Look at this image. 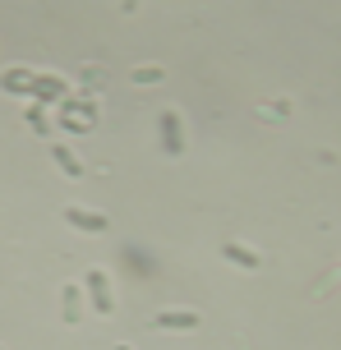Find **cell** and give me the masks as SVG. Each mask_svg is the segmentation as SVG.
<instances>
[{
    "label": "cell",
    "mask_w": 341,
    "mask_h": 350,
    "mask_svg": "<svg viewBox=\"0 0 341 350\" xmlns=\"http://www.w3.org/2000/svg\"><path fill=\"white\" fill-rule=\"evenodd\" d=\"M83 295H88L92 314H107L111 318V309H115V291H111L107 267H88V277H83Z\"/></svg>",
    "instance_id": "1"
},
{
    "label": "cell",
    "mask_w": 341,
    "mask_h": 350,
    "mask_svg": "<svg viewBox=\"0 0 341 350\" xmlns=\"http://www.w3.org/2000/svg\"><path fill=\"white\" fill-rule=\"evenodd\" d=\"M65 221H70L74 230H83V235H102V230H111V221L102 217V212H92V208H65Z\"/></svg>",
    "instance_id": "2"
},
{
    "label": "cell",
    "mask_w": 341,
    "mask_h": 350,
    "mask_svg": "<svg viewBox=\"0 0 341 350\" xmlns=\"http://www.w3.org/2000/svg\"><path fill=\"white\" fill-rule=\"evenodd\" d=\"M157 124H162V152H166V157H180V152H185V134H180V111H162V116H157Z\"/></svg>",
    "instance_id": "3"
},
{
    "label": "cell",
    "mask_w": 341,
    "mask_h": 350,
    "mask_svg": "<svg viewBox=\"0 0 341 350\" xmlns=\"http://www.w3.org/2000/svg\"><path fill=\"white\" fill-rule=\"evenodd\" d=\"M198 323H203V318H198L194 309H171V314L152 318V327H157V332H194Z\"/></svg>",
    "instance_id": "4"
},
{
    "label": "cell",
    "mask_w": 341,
    "mask_h": 350,
    "mask_svg": "<svg viewBox=\"0 0 341 350\" xmlns=\"http://www.w3.org/2000/svg\"><path fill=\"white\" fill-rule=\"evenodd\" d=\"M221 258L235 262V267H245V272H258V267H263V258H258L254 249H245L240 240H221Z\"/></svg>",
    "instance_id": "5"
},
{
    "label": "cell",
    "mask_w": 341,
    "mask_h": 350,
    "mask_svg": "<svg viewBox=\"0 0 341 350\" xmlns=\"http://www.w3.org/2000/svg\"><path fill=\"white\" fill-rule=\"evenodd\" d=\"M51 157H55V166H60L65 175H74V180L83 175V161L74 157V148H65V143H55V148H51Z\"/></svg>",
    "instance_id": "6"
},
{
    "label": "cell",
    "mask_w": 341,
    "mask_h": 350,
    "mask_svg": "<svg viewBox=\"0 0 341 350\" xmlns=\"http://www.w3.org/2000/svg\"><path fill=\"white\" fill-rule=\"evenodd\" d=\"M79 318H83V291H79V286H65V323H79Z\"/></svg>",
    "instance_id": "7"
},
{
    "label": "cell",
    "mask_w": 341,
    "mask_h": 350,
    "mask_svg": "<svg viewBox=\"0 0 341 350\" xmlns=\"http://www.w3.org/2000/svg\"><path fill=\"white\" fill-rule=\"evenodd\" d=\"M125 262H134V267H129L134 277H152V272H157V267H152V258H144V249H134V245L125 249Z\"/></svg>",
    "instance_id": "8"
},
{
    "label": "cell",
    "mask_w": 341,
    "mask_h": 350,
    "mask_svg": "<svg viewBox=\"0 0 341 350\" xmlns=\"http://www.w3.org/2000/svg\"><path fill=\"white\" fill-rule=\"evenodd\" d=\"M162 79H166L162 65H139V70H134V83H162Z\"/></svg>",
    "instance_id": "9"
},
{
    "label": "cell",
    "mask_w": 341,
    "mask_h": 350,
    "mask_svg": "<svg viewBox=\"0 0 341 350\" xmlns=\"http://www.w3.org/2000/svg\"><path fill=\"white\" fill-rule=\"evenodd\" d=\"M33 88L42 92V97H60V79H55V74H42V79H33Z\"/></svg>",
    "instance_id": "10"
},
{
    "label": "cell",
    "mask_w": 341,
    "mask_h": 350,
    "mask_svg": "<svg viewBox=\"0 0 341 350\" xmlns=\"http://www.w3.org/2000/svg\"><path fill=\"white\" fill-rule=\"evenodd\" d=\"M28 124H33V134H51V120L42 116V106H33V111H28Z\"/></svg>",
    "instance_id": "11"
},
{
    "label": "cell",
    "mask_w": 341,
    "mask_h": 350,
    "mask_svg": "<svg viewBox=\"0 0 341 350\" xmlns=\"http://www.w3.org/2000/svg\"><path fill=\"white\" fill-rule=\"evenodd\" d=\"M115 350H129V346H115Z\"/></svg>",
    "instance_id": "12"
}]
</instances>
